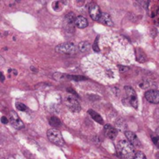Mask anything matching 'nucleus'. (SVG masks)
<instances>
[{
  "label": "nucleus",
  "instance_id": "f257e3e1",
  "mask_svg": "<svg viewBox=\"0 0 159 159\" xmlns=\"http://www.w3.org/2000/svg\"><path fill=\"white\" fill-rule=\"evenodd\" d=\"M116 152L120 158L124 159H134L136 154L134 146L125 140L119 141L116 146Z\"/></svg>",
  "mask_w": 159,
  "mask_h": 159
},
{
  "label": "nucleus",
  "instance_id": "f03ea898",
  "mask_svg": "<svg viewBox=\"0 0 159 159\" xmlns=\"http://www.w3.org/2000/svg\"><path fill=\"white\" fill-rule=\"evenodd\" d=\"M47 135H48V140L57 146H63L65 144L61 134L57 129H49L48 130Z\"/></svg>",
  "mask_w": 159,
  "mask_h": 159
},
{
  "label": "nucleus",
  "instance_id": "7ed1b4c3",
  "mask_svg": "<svg viewBox=\"0 0 159 159\" xmlns=\"http://www.w3.org/2000/svg\"><path fill=\"white\" fill-rule=\"evenodd\" d=\"M55 50L60 54H73L77 52V47L72 43H64L57 45Z\"/></svg>",
  "mask_w": 159,
  "mask_h": 159
},
{
  "label": "nucleus",
  "instance_id": "20e7f679",
  "mask_svg": "<svg viewBox=\"0 0 159 159\" xmlns=\"http://www.w3.org/2000/svg\"><path fill=\"white\" fill-rule=\"evenodd\" d=\"M65 103L71 111L78 113L81 110L80 104L74 96H71V95L67 96L65 98Z\"/></svg>",
  "mask_w": 159,
  "mask_h": 159
},
{
  "label": "nucleus",
  "instance_id": "39448f33",
  "mask_svg": "<svg viewBox=\"0 0 159 159\" xmlns=\"http://www.w3.org/2000/svg\"><path fill=\"white\" fill-rule=\"evenodd\" d=\"M126 91V94H127V100H128L130 106L134 107V108L137 109L138 107V96H137L136 93L134 90L130 86H125L124 88Z\"/></svg>",
  "mask_w": 159,
  "mask_h": 159
},
{
  "label": "nucleus",
  "instance_id": "423d86ee",
  "mask_svg": "<svg viewBox=\"0 0 159 159\" xmlns=\"http://www.w3.org/2000/svg\"><path fill=\"white\" fill-rule=\"evenodd\" d=\"M9 122H10L11 125L13 126L17 130H20L24 127L23 123L22 122L21 120L18 116V115L15 113L14 111H11L9 113Z\"/></svg>",
  "mask_w": 159,
  "mask_h": 159
},
{
  "label": "nucleus",
  "instance_id": "0eeeda50",
  "mask_svg": "<svg viewBox=\"0 0 159 159\" xmlns=\"http://www.w3.org/2000/svg\"><path fill=\"white\" fill-rule=\"evenodd\" d=\"M89 15L91 18L93 20L99 21L102 16V12H101L99 6L96 3H91L89 8Z\"/></svg>",
  "mask_w": 159,
  "mask_h": 159
},
{
  "label": "nucleus",
  "instance_id": "6e6552de",
  "mask_svg": "<svg viewBox=\"0 0 159 159\" xmlns=\"http://www.w3.org/2000/svg\"><path fill=\"white\" fill-rule=\"evenodd\" d=\"M145 98L149 102L154 104L159 103V91L155 89H151L146 92Z\"/></svg>",
  "mask_w": 159,
  "mask_h": 159
},
{
  "label": "nucleus",
  "instance_id": "1a4fd4ad",
  "mask_svg": "<svg viewBox=\"0 0 159 159\" xmlns=\"http://www.w3.org/2000/svg\"><path fill=\"white\" fill-rule=\"evenodd\" d=\"M125 135L129 142L133 146L138 148L141 145V141H140V140L138 139V138L134 133L131 131H125Z\"/></svg>",
  "mask_w": 159,
  "mask_h": 159
},
{
  "label": "nucleus",
  "instance_id": "9d476101",
  "mask_svg": "<svg viewBox=\"0 0 159 159\" xmlns=\"http://www.w3.org/2000/svg\"><path fill=\"white\" fill-rule=\"evenodd\" d=\"M104 130H105L106 136L110 138V139L113 140L117 136L118 130L113 127H112L111 125H110V124H106L104 126Z\"/></svg>",
  "mask_w": 159,
  "mask_h": 159
},
{
  "label": "nucleus",
  "instance_id": "9b49d317",
  "mask_svg": "<svg viewBox=\"0 0 159 159\" xmlns=\"http://www.w3.org/2000/svg\"><path fill=\"white\" fill-rule=\"evenodd\" d=\"M75 16L73 12H70V13L67 14L65 17V25L67 26H68V29H71L73 28L74 25L75 24Z\"/></svg>",
  "mask_w": 159,
  "mask_h": 159
},
{
  "label": "nucleus",
  "instance_id": "f8f14e48",
  "mask_svg": "<svg viewBox=\"0 0 159 159\" xmlns=\"http://www.w3.org/2000/svg\"><path fill=\"white\" fill-rule=\"evenodd\" d=\"M99 21L101 23H102V24L107 25V26H113V20H112L111 16H110L108 13H107V12H103V13H102L101 18L99 19Z\"/></svg>",
  "mask_w": 159,
  "mask_h": 159
},
{
  "label": "nucleus",
  "instance_id": "ddd939ff",
  "mask_svg": "<svg viewBox=\"0 0 159 159\" xmlns=\"http://www.w3.org/2000/svg\"><path fill=\"white\" fill-rule=\"evenodd\" d=\"M75 26L79 29H84L88 26V21L86 18H85L82 16H79L76 18L75 20Z\"/></svg>",
  "mask_w": 159,
  "mask_h": 159
},
{
  "label": "nucleus",
  "instance_id": "4468645a",
  "mask_svg": "<svg viewBox=\"0 0 159 159\" xmlns=\"http://www.w3.org/2000/svg\"><path fill=\"white\" fill-rule=\"evenodd\" d=\"M89 113L90 116L93 117V119L94 120H96V122L99 123V124H103V120H102V116H101L99 113H96V111H94V110H89Z\"/></svg>",
  "mask_w": 159,
  "mask_h": 159
},
{
  "label": "nucleus",
  "instance_id": "2eb2a0df",
  "mask_svg": "<svg viewBox=\"0 0 159 159\" xmlns=\"http://www.w3.org/2000/svg\"><path fill=\"white\" fill-rule=\"evenodd\" d=\"M49 124L50 125L55 127V128L60 127L61 126V120L57 117H55V116H52V117L50 118Z\"/></svg>",
  "mask_w": 159,
  "mask_h": 159
},
{
  "label": "nucleus",
  "instance_id": "dca6fc26",
  "mask_svg": "<svg viewBox=\"0 0 159 159\" xmlns=\"http://www.w3.org/2000/svg\"><path fill=\"white\" fill-rule=\"evenodd\" d=\"M90 48V43L87 41H82L79 44V51L82 52H85V51H88Z\"/></svg>",
  "mask_w": 159,
  "mask_h": 159
},
{
  "label": "nucleus",
  "instance_id": "f3484780",
  "mask_svg": "<svg viewBox=\"0 0 159 159\" xmlns=\"http://www.w3.org/2000/svg\"><path fill=\"white\" fill-rule=\"evenodd\" d=\"M116 127H117V129H119V130H123V131H124V130H125L126 127H127L126 123L124 122V120H120L116 121Z\"/></svg>",
  "mask_w": 159,
  "mask_h": 159
},
{
  "label": "nucleus",
  "instance_id": "a211bd4d",
  "mask_svg": "<svg viewBox=\"0 0 159 159\" xmlns=\"http://www.w3.org/2000/svg\"><path fill=\"white\" fill-rule=\"evenodd\" d=\"M67 78L69 79H71L73 81H76V82H80V81L85 80L86 79V78L84 77V76H80V75H68Z\"/></svg>",
  "mask_w": 159,
  "mask_h": 159
},
{
  "label": "nucleus",
  "instance_id": "6ab92c4d",
  "mask_svg": "<svg viewBox=\"0 0 159 159\" xmlns=\"http://www.w3.org/2000/svg\"><path fill=\"white\" fill-rule=\"evenodd\" d=\"M137 60L141 63H143L146 61L145 55H143V52L141 51H138V54H137Z\"/></svg>",
  "mask_w": 159,
  "mask_h": 159
},
{
  "label": "nucleus",
  "instance_id": "aec40b11",
  "mask_svg": "<svg viewBox=\"0 0 159 159\" xmlns=\"http://www.w3.org/2000/svg\"><path fill=\"white\" fill-rule=\"evenodd\" d=\"M134 159H147L146 158L145 155L141 152H138L134 155Z\"/></svg>",
  "mask_w": 159,
  "mask_h": 159
},
{
  "label": "nucleus",
  "instance_id": "412c9836",
  "mask_svg": "<svg viewBox=\"0 0 159 159\" xmlns=\"http://www.w3.org/2000/svg\"><path fill=\"white\" fill-rule=\"evenodd\" d=\"M16 108L20 111H25L26 110V107L23 103L21 102H17L16 103Z\"/></svg>",
  "mask_w": 159,
  "mask_h": 159
},
{
  "label": "nucleus",
  "instance_id": "4be33fe9",
  "mask_svg": "<svg viewBox=\"0 0 159 159\" xmlns=\"http://www.w3.org/2000/svg\"><path fill=\"white\" fill-rule=\"evenodd\" d=\"M98 40H99V37H97L96 40V41H95V43H93V50H94L95 51H96V52H99V51H100V49H99V47L98 46Z\"/></svg>",
  "mask_w": 159,
  "mask_h": 159
},
{
  "label": "nucleus",
  "instance_id": "5701e85b",
  "mask_svg": "<svg viewBox=\"0 0 159 159\" xmlns=\"http://www.w3.org/2000/svg\"><path fill=\"white\" fill-rule=\"evenodd\" d=\"M118 69L120 72H124L129 70V68L127 66H124V65H118Z\"/></svg>",
  "mask_w": 159,
  "mask_h": 159
},
{
  "label": "nucleus",
  "instance_id": "b1692460",
  "mask_svg": "<svg viewBox=\"0 0 159 159\" xmlns=\"http://www.w3.org/2000/svg\"><path fill=\"white\" fill-rule=\"evenodd\" d=\"M152 141L159 148V137H152Z\"/></svg>",
  "mask_w": 159,
  "mask_h": 159
},
{
  "label": "nucleus",
  "instance_id": "393cba45",
  "mask_svg": "<svg viewBox=\"0 0 159 159\" xmlns=\"http://www.w3.org/2000/svg\"><path fill=\"white\" fill-rule=\"evenodd\" d=\"M1 122L3 124H6L8 123V119L6 117V116H2L1 119Z\"/></svg>",
  "mask_w": 159,
  "mask_h": 159
},
{
  "label": "nucleus",
  "instance_id": "a878e982",
  "mask_svg": "<svg viewBox=\"0 0 159 159\" xmlns=\"http://www.w3.org/2000/svg\"><path fill=\"white\" fill-rule=\"evenodd\" d=\"M157 16H158V18L156 19V21H155V23H156V24L159 26V11L158 12V14H157Z\"/></svg>",
  "mask_w": 159,
  "mask_h": 159
},
{
  "label": "nucleus",
  "instance_id": "bb28decb",
  "mask_svg": "<svg viewBox=\"0 0 159 159\" xmlns=\"http://www.w3.org/2000/svg\"><path fill=\"white\" fill-rule=\"evenodd\" d=\"M4 80H5V78H4V75H3V74L2 73H1V81L2 82H4Z\"/></svg>",
  "mask_w": 159,
  "mask_h": 159
},
{
  "label": "nucleus",
  "instance_id": "cd10ccee",
  "mask_svg": "<svg viewBox=\"0 0 159 159\" xmlns=\"http://www.w3.org/2000/svg\"><path fill=\"white\" fill-rule=\"evenodd\" d=\"M156 134H157V135H158V137H159V127H158V128H157V130H156Z\"/></svg>",
  "mask_w": 159,
  "mask_h": 159
},
{
  "label": "nucleus",
  "instance_id": "c85d7f7f",
  "mask_svg": "<svg viewBox=\"0 0 159 159\" xmlns=\"http://www.w3.org/2000/svg\"><path fill=\"white\" fill-rule=\"evenodd\" d=\"M2 159H5V158H2Z\"/></svg>",
  "mask_w": 159,
  "mask_h": 159
}]
</instances>
